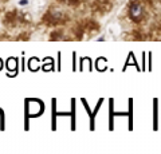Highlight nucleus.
<instances>
[{"label": "nucleus", "mask_w": 161, "mask_h": 154, "mask_svg": "<svg viewBox=\"0 0 161 154\" xmlns=\"http://www.w3.org/2000/svg\"><path fill=\"white\" fill-rule=\"evenodd\" d=\"M142 12H144L142 6L138 4V3H133L132 6H130V8H129V15H130V18H132L134 22L140 20V19L142 18Z\"/></svg>", "instance_id": "nucleus-1"}, {"label": "nucleus", "mask_w": 161, "mask_h": 154, "mask_svg": "<svg viewBox=\"0 0 161 154\" xmlns=\"http://www.w3.org/2000/svg\"><path fill=\"white\" fill-rule=\"evenodd\" d=\"M27 2H28V0H20V4H23V6H24V4H27Z\"/></svg>", "instance_id": "nucleus-2"}]
</instances>
